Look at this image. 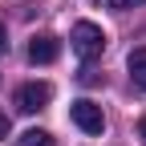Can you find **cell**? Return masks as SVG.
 <instances>
[{"instance_id":"2","label":"cell","mask_w":146,"mask_h":146,"mask_svg":"<svg viewBox=\"0 0 146 146\" xmlns=\"http://www.w3.org/2000/svg\"><path fill=\"white\" fill-rule=\"evenodd\" d=\"M69 118H73V126H81L85 134H102V130H106V114H102V106H94L89 98L73 102V106H69Z\"/></svg>"},{"instance_id":"7","label":"cell","mask_w":146,"mask_h":146,"mask_svg":"<svg viewBox=\"0 0 146 146\" xmlns=\"http://www.w3.org/2000/svg\"><path fill=\"white\" fill-rule=\"evenodd\" d=\"M142 4V0H106V8H114V12H126V8H134Z\"/></svg>"},{"instance_id":"1","label":"cell","mask_w":146,"mask_h":146,"mask_svg":"<svg viewBox=\"0 0 146 146\" xmlns=\"http://www.w3.org/2000/svg\"><path fill=\"white\" fill-rule=\"evenodd\" d=\"M69 45H73V53H77L81 61H98L102 53H106V33L94 21H77L73 33H69Z\"/></svg>"},{"instance_id":"3","label":"cell","mask_w":146,"mask_h":146,"mask_svg":"<svg viewBox=\"0 0 146 146\" xmlns=\"http://www.w3.org/2000/svg\"><path fill=\"white\" fill-rule=\"evenodd\" d=\"M49 98H53V85H45V81H29V85L16 89V110H21V114H36V110L49 106Z\"/></svg>"},{"instance_id":"8","label":"cell","mask_w":146,"mask_h":146,"mask_svg":"<svg viewBox=\"0 0 146 146\" xmlns=\"http://www.w3.org/2000/svg\"><path fill=\"white\" fill-rule=\"evenodd\" d=\"M0 53H8V33H4V25H0Z\"/></svg>"},{"instance_id":"4","label":"cell","mask_w":146,"mask_h":146,"mask_svg":"<svg viewBox=\"0 0 146 146\" xmlns=\"http://www.w3.org/2000/svg\"><path fill=\"white\" fill-rule=\"evenodd\" d=\"M57 53H61L57 36H33V41H29V61L33 65H53Z\"/></svg>"},{"instance_id":"9","label":"cell","mask_w":146,"mask_h":146,"mask_svg":"<svg viewBox=\"0 0 146 146\" xmlns=\"http://www.w3.org/2000/svg\"><path fill=\"white\" fill-rule=\"evenodd\" d=\"M0 138H8V118L0 114Z\"/></svg>"},{"instance_id":"5","label":"cell","mask_w":146,"mask_h":146,"mask_svg":"<svg viewBox=\"0 0 146 146\" xmlns=\"http://www.w3.org/2000/svg\"><path fill=\"white\" fill-rule=\"evenodd\" d=\"M126 65H130V81H134L138 89H146V49H134Z\"/></svg>"},{"instance_id":"10","label":"cell","mask_w":146,"mask_h":146,"mask_svg":"<svg viewBox=\"0 0 146 146\" xmlns=\"http://www.w3.org/2000/svg\"><path fill=\"white\" fill-rule=\"evenodd\" d=\"M138 138H142V142H146V118H142V122H138Z\"/></svg>"},{"instance_id":"6","label":"cell","mask_w":146,"mask_h":146,"mask_svg":"<svg viewBox=\"0 0 146 146\" xmlns=\"http://www.w3.org/2000/svg\"><path fill=\"white\" fill-rule=\"evenodd\" d=\"M16 146H57V142H53L49 130H25L21 138H16Z\"/></svg>"}]
</instances>
